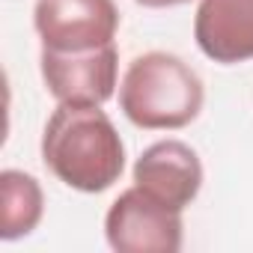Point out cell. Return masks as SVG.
<instances>
[{
    "label": "cell",
    "instance_id": "5",
    "mask_svg": "<svg viewBox=\"0 0 253 253\" xmlns=\"http://www.w3.org/2000/svg\"><path fill=\"white\" fill-rule=\"evenodd\" d=\"M42 81L60 104H104L116 92L119 51L101 45L89 51H45L39 57Z\"/></svg>",
    "mask_w": 253,
    "mask_h": 253
},
{
    "label": "cell",
    "instance_id": "7",
    "mask_svg": "<svg viewBox=\"0 0 253 253\" xmlns=\"http://www.w3.org/2000/svg\"><path fill=\"white\" fill-rule=\"evenodd\" d=\"M194 39L220 66L253 60V0H200Z\"/></svg>",
    "mask_w": 253,
    "mask_h": 253
},
{
    "label": "cell",
    "instance_id": "9",
    "mask_svg": "<svg viewBox=\"0 0 253 253\" xmlns=\"http://www.w3.org/2000/svg\"><path fill=\"white\" fill-rule=\"evenodd\" d=\"M134 3H140L146 9H167V6H182L188 0H134Z\"/></svg>",
    "mask_w": 253,
    "mask_h": 253
},
{
    "label": "cell",
    "instance_id": "3",
    "mask_svg": "<svg viewBox=\"0 0 253 253\" xmlns=\"http://www.w3.org/2000/svg\"><path fill=\"white\" fill-rule=\"evenodd\" d=\"M182 232V211L161 206L137 185L125 188L104 214V235L116 253H176Z\"/></svg>",
    "mask_w": 253,
    "mask_h": 253
},
{
    "label": "cell",
    "instance_id": "6",
    "mask_svg": "<svg viewBox=\"0 0 253 253\" xmlns=\"http://www.w3.org/2000/svg\"><path fill=\"white\" fill-rule=\"evenodd\" d=\"M134 185L173 211H185L203 188L200 155L182 140H158L134 161Z\"/></svg>",
    "mask_w": 253,
    "mask_h": 253
},
{
    "label": "cell",
    "instance_id": "1",
    "mask_svg": "<svg viewBox=\"0 0 253 253\" xmlns=\"http://www.w3.org/2000/svg\"><path fill=\"white\" fill-rule=\"evenodd\" d=\"M45 167L72 191L101 194L125 170V146L101 104H60L42 131Z\"/></svg>",
    "mask_w": 253,
    "mask_h": 253
},
{
    "label": "cell",
    "instance_id": "2",
    "mask_svg": "<svg viewBox=\"0 0 253 253\" xmlns=\"http://www.w3.org/2000/svg\"><path fill=\"white\" fill-rule=\"evenodd\" d=\"M206 101L200 75L176 54L146 51L128 63L119 84V107L146 131H176L191 125Z\"/></svg>",
    "mask_w": 253,
    "mask_h": 253
},
{
    "label": "cell",
    "instance_id": "4",
    "mask_svg": "<svg viewBox=\"0 0 253 253\" xmlns=\"http://www.w3.org/2000/svg\"><path fill=\"white\" fill-rule=\"evenodd\" d=\"M33 27L45 51H89L113 42L119 9L113 0H36Z\"/></svg>",
    "mask_w": 253,
    "mask_h": 253
},
{
    "label": "cell",
    "instance_id": "8",
    "mask_svg": "<svg viewBox=\"0 0 253 253\" xmlns=\"http://www.w3.org/2000/svg\"><path fill=\"white\" fill-rule=\"evenodd\" d=\"M0 203H3V217H0V238L3 241L30 235L45 214L42 185L36 182V176L24 170L0 173Z\"/></svg>",
    "mask_w": 253,
    "mask_h": 253
}]
</instances>
